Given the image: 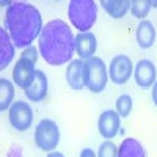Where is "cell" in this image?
Instances as JSON below:
<instances>
[{
	"label": "cell",
	"instance_id": "obj_1",
	"mask_svg": "<svg viewBox=\"0 0 157 157\" xmlns=\"http://www.w3.org/2000/svg\"><path fill=\"white\" fill-rule=\"evenodd\" d=\"M38 39V50L49 64L61 66L72 61L75 36L64 21L54 19L47 22Z\"/></svg>",
	"mask_w": 157,
	"mask_h": 157
},
{
	"label": "cell",
	"instance_id": "obj_2",
	"mask_svg": "<svg viewBox=\"0 0 157 157\" xmlns=\"http://www.w3.org/2000/svg\"><path fill=\"white\" fill-rule=\"evenodd\" d=\"M43 17L39 10L27 2H13L5 13V30L16 47L27 49L43 32Z\"/></svg>",
	"mask_w": 157,
	"mask_h": 157
},
{
	"label": "cell",
	"instance_id": "obj_3",
	"mask_svg": "<svg viewBox=\"0 0 157 157\" xmlns=\"http://www.w3.org/2000/svg\"><path fill=\"white\" fill-rule=\"evenodd\" d=\"M68 17L78 32L86 33L96 24L98 5L94 0H71L68 5Z\"/></svg>",
	"mask_w": 157,
	"mask_h": 157
},
{
	"label": "cell",
	"instance_id": "obj_4",
	"mask_svg": "<svg viewBox=\"0 0 157 157\" xmlns=\"http://www.w3.org/2000/svg\"><path fill=\"white\" fill-rule=\"evenodd\" d=\"M85 72H86V88L91 93H101L105 90L109 82V72L107 66L102 58L93 57L85 61Z\"/></svg>",
	"mask_w": 157,
	"mask_h": 157
},
{
	"label": "cell",
	"instance_id": "obj_5",
	"mask_svg": "<svg viewBox=\"0 0 157 157\" xmlns=\"http://www.w3.org/2000/svg\"><path fill=\"white\" fill-rule=\"evenodd\" d=\"M35 143L41 151L52 152L60 143V127L54 120H41L35 127Z\"/></svg>",
	"mask_w": 157,
	"mask_h": 157
},
{
	"label": "cell",
	"instance_id": "obj_6",
	"mask_svg": "<svg viewBox=\"0 0 157 157\" xmlns=\"http://www.w3.org/2000/svg\"><path fill=\"white\" fill-rule=\"evenodd\" d=\"M8 118H10V124L13 126V129L17 130V132H24V130L30 129L35 113H33V109L30 107V104L24 102V101H16L10 107Z\"/></svg>",
	"mask_w": 157,
	"mask_h": 157
},
{
	"label": "cell",
	"instance_id": "obj_7",
	"mask_svg": "<svg viewBox=\"0 0 157 157\" xmlns=\"http://www.w3.org/2000/svg\"><path fill=\"white\" fill-rule=\"evenodd\" d=\"M134 64L130 57L120 54L112 58L110 66H109V78L115 83V85H124L126 82H129V78L132 77V71H134Z\"/></svg>",
	"mask_w": 157,
	"mask_h": 157
},
{
	"label": "cell",
	"instance_id": "obj_8",
	"mask_svg": "<svg viewBox=\"0 0 157 157\" xmlns=\"http://www.w3.org/2000/svg\"><path fill=\"white\" fill-rule=\"evenodd\" d=\"M98 129H99V134L105 138V140H112L113 137L118 135L121 129V116L118 115L116 110H104L99 115V120H98Z\"/></svg>",
	"mask_w": 157,
	"mask_h": 157
},
{
	"label": "cell",
	"instance_id": "obj_9",
	"mask_svg": "<svg viewBox=\"0 0 157 157\" xmlns=\"http://www.w3.org/2000/svg\"><path fill=\"white\" fill-rule=\"evenodd\" d=\"M35 64L33 61H29L25 58H19L17 63L14 64V69H13V80H14V83L21 88H29L32 85V82L35 80L36 77V71L35 69Z\"/></svg>",
	"mask_w": 157,
	"mask_h": 157
},
{
	"label": "cell",
	"instance_id": "obj_10",
	"mask_svg": "<svg viewBox=\"0 0 157 157\" xmlns=\"http://www.w3.org/2000/svg\"><path fill=\"white\" fill-rule=\"evenodd\" d=\"M134 78L140 88H151L157 80V69L151 60H140L134 68Z\"/></svg>",
	"mask_w": 157,
	"mask_h": 157
},
{
	"label": "cell",
	"instance_id": "obj_11",
	"mask_svg": "<svg viewBox=\"0 0 157 157\" xmlns=\"http://www.w3.org/2000/svg\"><path fill=\"white\" fill-rule=\"evenodd\" d=\"M66 83L74 91H80L86 86L85 61L77 58V60H72L68 64V68H66Z\"/></svg>",
	"mask_w": 157,
	"mask_h": 157
},
{
	"label": "cell",
	"instance_id": "obj_12",
	"mask_svg": "<svg viewBox=\"0 0 157 157\" xmlns=\"http://www.w3.org/2000/svg\"><path fill=\"white\" fill-rule=\"evenodd\" d=\"M98 50V39L94 33H78L75 36V52L80 57V60H90L93 58Z\"/></svg>",
	"mask_w": 157,
	"mask_h": 157
},
{
	"label": "cell",
	"instance_id": "obj_13",
	"mask_svg": "<svg viewBox=\"0 0 157 157\" xmlns=\"http://www.w3.org/2000/svg\"><path fill=\"white\" fill-rule=\"evenodd\" d=\"M47 88H49V82H47V75L43 71H36V77L32 82V85L29 88H25V96L32 102H41L46 96H47Z\"/></svg>",
	"mask_w": 157,
	"mask_h": 157
},
{
	"label": "cell",
	"instance_id": "obj_14",
	"mask_svg": "<svg viewBox=\"0 0 157 157\" xmlns=\"http://www.w3.org/2000/svg\"><path fill=\"white\" fill-rule=\"evenodd\" d=\"M14 58V43L5 29H0V71L10 66Z\"/></svg>",
	"mask_w": 157,
	"mask_h": 157
},
{
	"label": "cell",
	"instance_id": "obj_15",
	"mask_svg": "<svg viewBox=\"0 0 157 157\" xmlns=\"http://www.w3.org/2000/svg\"><path fill=\"white\" fill-rule=\"evenodd\" d=\"M135 38H137V43L141 49H149L154 46L155 43V29H154V24L148 19L145 21H140L137 32H135Z\"/></svg>",
	"mask_w": 157,
	"mask_h": 157
},
{
	"label": "cell",
	"instance_id": "obj_16",
	"mask_svg": "<svg viewBox=\"0 0 157 157\" xmlns=\"http://www.w3.org/2000/svg\"><path fill=\"white\" fill-rule=\"evenodd\" d=\"M118 157H146V149L137 138H124L118 148Z\"/></svg>",
	"mask_w": 157,
	"mask_h": 157
},
{
	"label": "cell",
	"instance_id": "obj_17",
	"mask_svg": "<svg viewBox=\"0 0 157 157\" xmlns=\"http://www.w3.org/2000/svg\"><path fill=\"white\" fill-rule=\"evenodd\" d=\"M101 6L113 19H121L130 10V0H102Z\"/></svg>",
	"mask_w": 157,
	"mask_h": 157
},
{
	"label": "cell",
	"instance_id": "obj_18",
	"mask_svg": "<svg viewBox=\"0 0 157 157\" xmlns=\"http://www.w3.org/2000/svg\"><path fill=\"white\" fill-rule=\"evenodd\" d=\"M14 99V85L8 78L0 77V112H5L13 105Z\"/></svg>",
	"mask_w": 157,
	"mask_h": 157
},
{
	"label": "cell",
	"instance_id": "obj_19",
	"mask_svg": "<svg viewBox=\"0 0 157 157\" xmlns=\"http://www.w3.org/2000/svg\"><path fill=\"white\" fill-rule=\"evenodd\" d=\"M151 8H152L151 0H132L130 2V13H132V16L141 21H145V17L149 14Z\"/></svg>",
	"mask_w": 157,
	"mask_h": 157
},
{
	"label": "cell",
	"instance_id": "obj_20",
	"mask_svg": "<svg viewBox=\"0 0 157 157\" xmlns=\"http://www.w3.org/2000/svg\"><path fill=\"white\" fill-rule=\"evenodd\" d=\"M115 107H116V112L121 118H127L130 115V112H132L134 101H132V98H130V94H120L118 99H116Z\"/></svg>",
	"mask_w": 157,
	"mask_h": 157
},
{
	"label": "cell",
	"instance_id": "obj_21",
	"mask_svg": "<svg viewBox=\"0 0 157 157\" xmlns=\"http://www.w3.org/2000/svg\"><path fill=\"white\" fill-rule=\"evenodd\" d=\"M98 157H118V146L112 140H105L99 146Z\"/></svg>",
	"mask_w": 157,
	"mask_h": 157
},
{
	"label": "cell",
	"instance_id": "obj_22",
	"mask_svg": "<svg viewBox=\"0 0 157 157\" xmlns=\"http://www.w3.org/2000/svg\"><path fill=\"white\" fill-rule=\"evenodd\" d=\"M38 49L36 47H33V46H30V47H27V49H24V52H22V58H25V60H29V61H33V63H36V60H38Z\"/></svg>",
	"mask_w": 157,
	"mask_h": 157
},
{
	"label": "cell",
	"instance_id": "obj_23",
	"mask_svg": "<svg viewBox=\"0 0 157 157\" xmlns=\"http://www.w3.org/2000/svg\"><path fill=\"white\" fill-rule=\"evenodd\" d=\"M6 157H24V155H22V148H21L19 145H13V146L8 149Z\"/></svg>",
	"mask_w": 157,
	"mask_h": 157
},
{
	"label": "cell",
	"instance_id": "obj_24",
	"mask_svg": "<svg viewBox=\"0 0 157 157\" xmlns=\"http://www.w3.org/2000/svg\"><path fill=\"white\" fill-rule=\"evenodd\" d=\"M78 157H98V155L94 154V151L91 148H83L80 151V155H78Z\"/></svg>",
	"mask_w": 157,
	"mask_h": 157
},
{
	"label": "cell",
	"instance_id": "obj_25",
	"mask_svg": "<svg viewBox=\"0 0 157 157\" xmlns=\"http://www.w3.org/2000/svg\"><path fill=\"white\" fill-rule=\"evenodd\" d=\"M151 98H152L154 105L157 107V80H155V83L152 85V93H151Z\"/></svg>",
	"mask_w": 157,
	"mask_h": 157
},
{
	"label": "cell",
	"instance_id": "obj_26",
	"mask_svg": "<svg viewBox=\"0 0 157 157\" xmlns=\"http://www.w3.org/2000/svg\"><path fill=\"white\" fill-rule=\"evenodd\" d=\"M47 157H64L61 152H57V151H52V152H49L47 154Z\"/></svg>",
	"mask_w": 157,
	"mask_h": 157
},
{
	"label": "cell",
	"instance_id": "obj_27",
	"mask_svg": "<svg viewBox=\"0 0 157 157\" xmlns=\"http://www.w3.org/2000/svg\"><path fill=\"white\" fill-rule=\"evenodd\" d=\"M152 5H155V6H157V2H152Z\"/></svg>",
	"mask_w": 157,
	"mask_h": 157
}]
</instances>
